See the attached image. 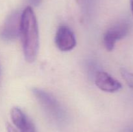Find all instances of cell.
<instances>
[{
  "label": "cell",
  "mask_w": 133,
  "mask_h": 132,
  "mask_svg": "<svg viewBox=\"0 0 133 132\" xmlns=\"http://www.w3.org/2000/svg\"><path fill=\"white\" fill-rule=\"evenodd\" d=\"M20 35L25 58L32 63L38 51L39 34L36 16L31 6L26 7L22 13Z\"/></svg>",
  "instance_id": "cell-1"
},
{
  "label": "cell",
  "mask_w": 133,
  "mask_h": 132,
  "mask_svg": "<svg viewBox=\"0 0 133 132\" xmlns=\"http://www.w3.org/2000/svg\"><path fill=\"white\" fill-rule=\"evenodd\" d=\"M32 91L40 106L51 117L60 123L65 121L66 118V112L61 104L54 97L38 88H33Z\"/></svg>",
  "instance_id": "cell-2"
},
{
  "label": "cell",
  "mask_w": 133,
  "mask_h": 132,
  "mask_svg": "<svg viewBox=\"0 0 133 132\" xmlns=\"http://www.w3.org/2000/svg\"><path fill=\"white\" fill-rule=\"evenodd\" d=\"M132 28V23L127 19L116 22L106 31L103 36V44L106 49L111 51L119 40L125 38Z\"/></svg>",
  "instance_id": "cell-3"
},
{
  "label": "cell",
  "mask_w": 133,
  "mask_h": 132,
  "mask_svg": "<svg viewBox=\"0 0 133 132\" xmlns=\"http://www.w3.org/2000/svg\"><path fill=\"white\" fill-rule=\"evenodd\" d=\"M21 16L22 14L16 11L7 17L0 31V36L3 40L11 41L20 35Z\"/></svg>",
  "instance_id": "cell-4"
},
{
  "label": "cell",
  "mask_w": 133,
  "mask_h": 132,
  "mask_svg": "<svg viewBox=\"0 0 133 132\" xmlns=\"http://www.w3.org/2000/svg\"><path fill=\"white\" fill-rule=\"evenodd\" d=\"M58 49L62 51H69L76 45V40L74 34L67 26L62 25L58 28L55 38Z\"/></svg>",
  "instance_id": "cell-5"
},
{
  "label": "cell",
  "mask_w": 133,
  "mask_h": 132,
  "mask_svg": "<svg viewBox=\"0 0 133 132\" xmlns=\"http://www.w3.org/2000/svg\"><path fill=\"white\" fill-rule=\"evenodd\" d=\"M96 85L101 90L109 93H114L122 88V84L109 73L99 71L94 77Z\"/></svg>",
  "instance_id": "cell-6"
},
{
  "label": "cell",
  "mask_w": 133,
  "mask_h": 132,
  "mask_svg": "<svg viewBox=\"0 0 133 132\" xmlns=\"http://www.w3.org/2000/svg\"><path fill=\"white\" fill-rule=\"evenodd\" d=\"M12 121L19 132H37L32 122L18 107H13L10 112Z\"/></svg>",
  "instance_id": "cell-7"
},
{
  "label": "cell",
  "mask_w": 133,
  "mask_h": 132,
  "mask_svg": "<svg viewBox=\"0 0 133 132\" xmlns=\"http://www.w3.org/2000/svg\"><path fill=\"white\" fill-rule=\"evenodd\" d=\"M121 75L127 85L133 90V73L125 68L120 69Z\"/></svg>",
  "instance_id": "cell-8"
},
{
  "label": "cell",
  "mask_w": 133,
  "mask_h": 132,
  "mask_svg": "<svg viewBox=\"0 0 133 132\" xmlns=\"http://www.w3.org/2000/svg\"><path fill=\"white\" fill-rule=\"evenodd\" d=\"M6 130H7V132H19V131L16 128H14L10 124H8L6 125Z\"/></svg>",
  "instance_id": "cell-9"
},
{
  "label": "cell",
  "mask_w": 133,
  "mask_h": 132,
  "mask_svg": "<svg viewBox=\"0 0 133 132\" xmlns=\"http://www.w3.org/2000/svg\"><path fill=\"white\" fill-rule=\"evenodd\" d=\"M31 3L34 6H38L41 3L42 0H29Z\"/></svg>",
  "instance_id": "cell-10"
},
{
  "label": "cell",
  "mask_w": 133,
  "mask_h": 132,
  "mask_svg": "<svg viewBox=\"0 0 133 132\" xmlns=\"http://www.w3.org/2000/svg\"><path fill=\"white\" fill-rule=\"evenodd\" d=\"M131 12H132V14L133 16V0H131Z\"/></svg>",
  "instance_id": "cell-11"
}]
</instances>
